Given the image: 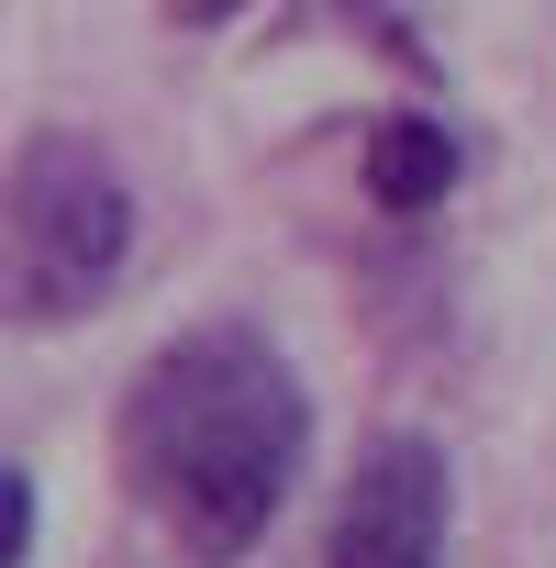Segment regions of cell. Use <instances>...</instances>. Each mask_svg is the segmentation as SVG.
<instances>
[{
    "label": "cell",
    "instance_id": "obj_1",
    "mask_svg": "<svg viewBox=\"0 0 556 568\" xmlns=\"http://www.w3.org/2000/svg\"><path fill=\"white\" fill-rule=\"evenodd\" d=\"M112 457H123V490L145 501V524L178 557L234 568L278 524V501H290V479L312 457V390L256 324L223 313V324L167 335L134 368Z\"/></svg>",
    "mask_w": 556,
    "mask_h": 568
},
{
    "label": "cell",
    "instance_id": "obj_2",
    "mask_svg": "<svg viewBox=\"0 0 556 568\" xmlns=\"http://www.w3.org/2000/svg\"><path fill=\"white\" fill-rule=\"evenodd\" d=\"M145 201L123 156L79 123H34L0 156V335H68L90 324L134 267Z\"/></svg>",
    "mask_w": 556,
    "mask_h": 568
},
{
    "label": "cell",
    "instance_id": "obj_3",
    "mask_svg": "<svg viewBox=\"0 0 556 568\" xmlns=\"http://www.w3.org/2000/svg\"><path fill=\"white\" fill-rule=\"evenodd\" d=\"M445 535H456L445 446L412 435V424L368 435V457L346 468V501H334L323 568H445Z\"/></svg>",
    "mask_w": 556,
    "mask_h": 568
},
{
    "label": "cell",
    "instance_id": "obj_4",
    "mask_svg": "<svg viewBox=\"0 0 556 568\" xmlns=\"http://www.w3.org/2000/svg\"><path fill=\"white\" fill-rule=\"evenodd\" d=\"M357 179H368V201H379V212L423 223V212L467 179V145H456V123H434V112H379V123H368V145H357Z\"/></svg>",
    "mask_w": 556,
    "mask_h": 568
},
{
    "label": "cell",
    "instance_id": "obj_5",
    "mask_svg": "<svg viewBox=\"0 0 556 568\" xmlns=\"http://www.w3.org/2000/svg\"><path fill=\"white\" fill-rule=\"evenodd\" d=\"M0 568H34V479L0 457Z\"/></svg>",
    "mask_w": 556,
    "mask_h": 568
},
{
    "label": "cell",
    "instance_id": "obj_6",
    "mask_svg": "<svg viewBox=\"0 0 556 568\" xmlns=\"http://www.w3.org/2000/svg\"><path fill=\"white\" fill-rule=\"evenodd\" d=\"M167 23H234V12H256V0H156Z\"/></svg>",
    "mask_w": 556,
    "mask_h": 568
}]
</instances>
